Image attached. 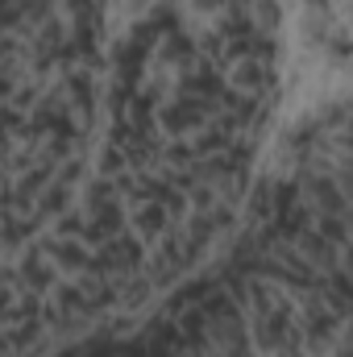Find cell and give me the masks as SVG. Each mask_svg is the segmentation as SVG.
I'll return each instance as SVG.
<instances>
[{
	"label": "cell",
	"mask_w": 353,
	"mask_h": 357,
	"mask_svg": "<svg viewBox=\"0 0 353 357\" xmlns=\"http://www.w3.org/2000/svg\"><path fill=\"white\" fill-rule=\"evenodd\" d=\"M167 204H142L137 212H133V229L146 237V241H154V237H163L167 233Z\"/></svg>",
	"instance_id": "obj_5"
},
{
	"label": "cell",
	"mask_w": 353,
	"mask_h": 357,
	"mask_svg": "<svg viewBox=\"0 0 353 357\" xmlns=\"http://www.w3.org/2000/svg\"><path fill=\"white\" fill-rule=\"evenodd\" d=\"M46 258L54 270H67V274H91L96 270V254L80 237H54L46 241Z\"/></svg>",
	"instance_id": "obj_2"
},
{
	"label": "cell",
	"mask_w": 353,
	"mask_h": 357,
	"mask_svg": "<svg viewBox=\"0 0 353 357\" xmlns=\"http://www.w3.org/2000/svg\"><path fill=\"white\" fill-rule=\"evenodd\" d=\"M137 258H142L137 237L117 233L112 241H104V245H100V254H96V270H104V274H129V270L137 266Z\"/></svg>",
	"instance_id": "obj_3"
},
{
	"label": "cell",
	"mask_w": 353,
	"mask_h": 357,
	"mask_svg": "<svg viewBox=\"0 0 353 357\" xmlns=\"http://www.w3.org/2000/svg\"><path fill=\"white\" fill-rule=\"evenodd\" d=\"M229 84H233V91H241V96H262L274 84V71H270L266 59H237Z\"/></svg>",
	"instance_id": "obj_4"
},
{
	"label": "cell",
	"mask_w": 353,
	"mask_h": 357,
	"mask_svg": "<svg viewBox=\"0 0 353 357\" xmlns=\"http://www.w3.org/2000/svg\"><path fill=\"white\" fill-rule=\"evenodd\" d=\"M345 278H353V241L345 245Z\"/></svg>",
	"instance_id": "obj_6"
},
{
	"label": "cell",
	"mask_w": 353,
	"mask_h": 357,
	"mask_svg": "<svg viewBox=\"0 0 353 357\" xmlns=\"http://www.w3.org/2000/svg\"><path fill=\"white\" fill-rule=\"evenodd\" d=\"M208 100L204 96H195V91H179L175 100L163 108V125L171 129V133H200L204 125H208Z\"/></svg>",
	"instance_id": "obj_1"
}]
</instances>
